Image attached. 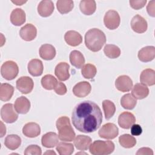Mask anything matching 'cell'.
<instances>
[{
	"label": "cell",
	"mask_w": 155,
	"mask_h": 155,
	"mask_svg": "<svg viewBox=\"0 0 155 155\" xmlns=\"http://www.w3.org/2000/svg\"><path fill=\"white\" fill-rule=\"evenodd\" d=\"M71 120L76 130L82 133H90L100 127L102 122V113L96 103L84 101L74 108Z\"/></svg>",
	"instance_id": "obj_1"
},
{
	"label": "cell",
	"mask_w": 155,
	"mask_h": 155,
	"mask_svg": "<svg viewBox=\"0 0 155 155\" xmlns=\"http://www.w3.org/2000/svg\"><path fill=\"white\" fill-rule=\"evenodd\" d=\"M106 42L104 33L96 28L88 30L85 35V44L90 50L97 52L101 50Z\"/></svg>",
	"instance_id": "obj_2"
},
{
	"label": "cell",
	"mask_w": 155,
	"mask_h": 155,
	"mask_svg": "<svg viewBox=\"0 0 155 155\" xmlns=\"http://www.w3.org/2000/svg\"><path fill=\"white\" fill-rule=\"evenodd\" d=\"M56 128L58 130V136L61 140L71 142L75 137V133L70 124V119L67 116H62L58 119Z\"/></svg>",
	"instance_id": "obj_3"
},
{
	"label": "cell",
	"mask_w": 155,
	"mask_h": 155,
	"mask_svg": "<svg viewBox=\"0 0 155 155\" xmlns=\"http://www.w3.org/2000/svg\"><path fill=\"white\" fill-rule=\"evenodd\" d=\"M90 152L93 155H107L114 150V144L110 140H95L90 147Z\"/></svg>",
	"instance_id": "obj_4"
},
{
	"label": "cell",
	"mask_w": 155,
	"mask_h": 155,
	"mask_svg": "<svg viewBox=\"0 0 155 155\" xmlns=\"http://www.w3.org/2000/svg\"><path fill=\"white\" fill-rule=\"evenodd\" d=\"M19 68L17 64L13 61H7L2 64L1 67V76L6 80L15 79L18 74Z\"/></svg>",
	"instance_id": "obj_5"
},
{
	"label": "cell",
	"mask_w": 155,
	"mask_h": 155,
	"mask_svg": "<svg viewBox=\"0 0 155 155\" xmlns=\"http://www.w3.org/2000/svg\"><path fill=\"white\" fill-rule=\"evenodd\" d=\"M120 18L117 12L110 10L106 12L104 18L105 26L110 30L116 29L120 25Z\"/></svg>",
	"instance_id": "obj_6"
},
{
	"label": "cell",
	"mask_w": 155,
	"mask_h": 155,
	"mask_svg": "<svg viewBox=\"0 0 155 155\" xmlns=\"http://www.w3.org/2000/svg\"><path fill=\"white\" fill-rule=\"evenodd\" d=\"M119 134L117 127L113 123H107L104 124L98 131L100 137L105 139H113Z\"/></svg>",
	"instance_id": "obj_7"
},
{
	"label": "cell",
	"mask_w": 155,
	"mask_h": 155,
	"mask_svg": "<svg viewBox=\"0 0 155 155\" xmlns=\"http://www.w3.org/2000/svg\"><path fill=\"white\" fill-rule=\"evenodd\" d=\"M1 116L2 119L6 123H13L18 118V114L14 110L12 104H5L1 109Z\"/></svg>",
	"instance_id": "obj_8"
},
{
	"label": "cell",
	"mask_w": 155,
	"mask_h": 155,
	"mask_svg": "<svg viewBox=\"0 0 155 155\" xmlns=\"http://www.w3.org/2000/svg\"><path fill=\"white\" fill-rule=\"evenodd\" d=\"M17 89L22 94H28L33 89L34 82L33 79L28 76H21L16 82Z\"/></svg>",
	"instance_id": "obj_9"
},
{
	"label": "cell",
	"mask_w": 155,
	"mask_h": 155,
	"mask_svg": "<svg viewBox=\"0 0 155 155\" xmlns=\"http://www.w3.org/2000/svg\"><path fill=\"white\" fill-rule=\"evenodd\" d=\"M131 27L134 32L143 33L147 31L148 24L145 18L139 15H136L131 21Z\"/></svg>",
	"instance_id": "obj_10"
},
{
	"label": "cell",
	"mask_w": 155,
	"mask_h": 155,
	"mask_svg": "<svg viewBox=\"0 0 155 155\" xmlns=\"http://www.w3.org/2000/svg\"><path fill=\"white\" fill-rule=\"evenodd\" d=\"M19 35L24 41H33L36 37L37 29L34 25L31 24H27L21 28Z\"/></svg>",
	"instance_id": "obj_11"
},
{
	"label": "cell",
	"mask_w": 155,
	"mask_h": 155,
	"mask_svg": "<svg viewBox=\"0 0 155 155\" xmlns=\"http://www.w3.org/2000/svg\"><path fill=\"white\" fill-rule=\"evenodd\" d=\"M115 87L117 90L121 92H127L132 88L133 81L128 76L121 75L116 79Z\"/></svg>",
	"instance_id": "obj_12"
},
{
	"label": "cell",
	"mask_w": 155,
	"mask_h": 155,
	"mask_svg": "<svg viewBox=\"0 0 155 155\" xmlns=\"http://www.w3.org/2000/svg\"><path fill=\"white\" fill-rule=\"evenodd\" d=\"M91 90V85L87 81L79 82L73 88V93L78 97H84L87 96L90 94Z\"/></svg>",
	"instance_id": "obj_13"
},
{
	"label": "cell",
	"mask_w": 155,
	"mask_h": 155,
	"mask_svg": "<svg viewBox=\"0 0 155 155\" xmlns=\"http://www.w3.org/2000/svg\"><path fill=\"white\" fill-rule=\"evenodd\" d=\"M135 122L136 118L134 114L130 112H123L118 117V124L124 129L130 128Z\"/></svg>",
	"instance_id": "obj_14"
},
{
	"label": "cell",
	"mask_w": 155,
	"mask_h": 155,
	"mask_svg": "<svg viewBox=\"0 0 155 155\" xmlns=\"http://www.w3.org/2000/svg\"><path fill=\"white\" fill-rule=\"evenodd\" d=\"M139 59L143 62L153 61L155 57V47L154 46H146L141 48L137 54Z\"/></svg>",
	"instance_id": "obj_15"
},
{
	"label": "cell",
	"mask_w": 155,
	"mask_h": 155,
	"mask_svg": "<svg viewBox=\"0 0 155 155\" xmlns=\"http://www.w3.org/2000/svg\"><path fill=\"white\" fill-rule=\"evenodd\" d=\"M70 65L64 62H62L57 64L54 69V74L59 80L65 81L69 79Z\"/></svg>",
	"instance_id": "obj_16"
},
{
	"label": "cell",
	"mask_w": 155,
	"mask_h": 155,
	"mask_svg": "<svg viewBox=\"0 0 155 155\" xmlns=\"http://www.w3.org/2000/svg\"><path fill=\"white\" fill-rule=\"evenodd\" d=\"M64 39L68 45L72 47H76L82 43V36L76 31L69 30L65 33Z\"/></svg>",
	"instance_id": "obj_17"
},
{
	"label": "cell",
	"mask_w": 155,
	"mask_h": 155,
	"mask_svg": "<svg viewBox=\"0 0 155 155\" xmlns=\"http://www.w3.org/2000/svg\"><path fill=\"white\" fill-rule=\"evenodd\" d=\"M38 12L42 17L50 16L54 11V7L52 1H41L38 5Z\"/></svg>",
	"instance_id": "obj_18"
},
{
	"label": "cell",
	"mask_w": 155,
	"mask_h": 155,
	"mask_svg": "<svg viewBox=\"0 0 155 155\" xmlns=\"http://www.w3.org/2000/svg\"><path fill=\"white\" fill-rule=\"evenodd\" d=\"M14 108L19 114H24L29 111L30 108V102L25 96H21L16 99L15 102Z\"/></svg>",
	"instance_id": "obj_19"
},
{
	"label": "cell",
	"mask_w": 155,
	"mask_h": 155,
	"mask_svg": "<svg viewBox=\"0 0 155 155\" xmlns=\"http://www.w3.org/2000/svg\"><path fill=\"white\" fill-rule=\"evenodd\" d=\"M28 71L32 76H41L44 70V66L42 62L40 59H33L28 64Z\"/></svg>",
	"instance_id": "obj_20"
},
{
	"label": "cell",
	"mask_w": 155,
	"mask_h": 155,
	"mask_svg": "<svg viewBox=\"0 0 155 155\" xmlns=\"http://www.w3.org/2000/svg\"><path fill=\"white\" fill-rule=\"evenodd\" d=\"M39 53L42 59L49 61L54 58L56 51L53 45L49 44H45L42 45L39 48Z\"/></svg>",
	"instance_id": "obj_21"
},
{
	"label": "cell",
	"mask_w": 155,
	"mask_h": 155,
	"mask_svg": "<svg viewBox=\"0 0 155 155\" xmlns=\"http://www.w3.org/2000/svg\"><path fill=\"white\" fill-rule=\"evenodd\" d=\"M22 133L27 137H36L41 133L40 126L36 122L27 123L22 128Z\"/></svg>",
	"instance_id": "obj_22"
},
{
	"label": "cell",
	"mask_w": 155,
	"mask_h": 155,
	"mask_svg": "<svg viewBox=\"0 0 155 155\" xmlns=\"http://www.w3.org/2000/svg\"><path fill=\"white\" fill-rule=\"evenodd\" d=\"M26 19L25 12L19 8H16L11 13L10 21L12 24L15 26H20L24 24Z\"/></svg>",
	"instance_id": "obj_23"
},
{
	"label": "cell",
	"mask_w": 155,
	"mask_h": 155,
	"mask_svg": "<svg viewBox=\"0 0 155 155\" xmlns=\"http://www.w3.org/2000/svg\"><path fill=\"white\" fill-rule=\"evenodd\" d=\"M59 136L54 132H48L41 138L42 145L45 148H53L59 142Z\"/></svg>",
	"instance_id": "obj_24"
},
{
	"label": "cell",
	"mask_w": 155,
	"mask_h": 155,
	"mask_svg": "<svg viewBox=\"0 0 155 155\" xmlns=\"http://www.w3.org/2000/svg\"><path fill=\"white\" fill-rule=\"evenodd\" d=\"M131 94L136 99H143L149 94V89L146 85L137 83L133 87Z\"/></svg>",
	"instance_id": "obj_25"
},
{
	"label": "cell",
	"mask_w": 155,
	"mask_h": 155,
	"mask_svg": "<svg viewBox=\"0 0 155 155\" xmlns=\"http://www.w3.org/2000/svg\"><path fill=\"white\" fill-rule=\"evenodd\" d=\"M140 81L146 85H154L155 84V71L151 68L143 70L140 75Z\"/></svg>",
	"instance_id": "obj_26"
},
{
	"label": "cell",
	"mask_w": 155,
	"mask_h": 155,
	"mask_svg": "<svg viewBox=\"0 0 155 155\" xmlns=\"http://www.w3.org/2000/svg\"><path fill=\"white\" fill-rule=\"evenodd\" d=\"M91 141V137L88 136L78 135L74 140V145L78 150L85 151L89 148Z\"/></svg>",
	"instance_id": "obj_27"
},
{
	"label": "cell",
	"mask_w": 155,
	"mask_h": 155,
	"mask_svg": "<svg viewBox=\"0 0 155 155\" xmlns=\"http://www.w3.org/2000/svg\"><path fill=\"white\" fill-rule=\"evenodd\" d=\"M70 62L71 64L76 68H81L85 63V58L81 52L78 50H73L71 51L70 56Z\"/></svg>",
	"instance_id": "obj_28"
},
{
	"label": "cell",
	"mask_w": 155,
	"mask_h": 155,
	"mask_svg": "<svg viewBox=\"0 0 155 155\" xmlns=\"http://www.w3.org/2000/svg\"><path fill=\"white\" fill-rule=\"evenodd\" d=\"M79 8L81 12L85 15L93 14L96 9V4L94 0H83L80 2Z\"/></svg>",
	"instance_id": "obj_29"
},
{
	"label": "cell",
	"mask_w": 155,
	"mask_h": 155,
	"mask_svg": "<svg viewBox=\"0 0 155 155\" xmlns=\"http://www.w3.org/2000/svg\"><path fill=\"white\" fill-rule=\"evenodd\" d=\"M14 93V87L7 83L1 84L0 85V99L2 101H9Z\"/></svg>",
	"instance_id": "obj_30"
},
{
	"label": "cell",
	"mask_w": 155,
	"mask_h": 155,
	"mask_svg": "<svg viewBox=\"0 0 155 155\" xmlns=\"http://www.w3.org/2000/svg\"><path fill=\"white\" fill-rule=\"evenodd\" d=\"M21 144V139L17 134H9L4 140L5 146L11 150H15L18 148Z\"/></svg>",
	"instance_id": "obj_31"
},
{
	"label": "cell",
	"mask_w": 155,
	"mask_h": 155,
	"mask_svg": "<svg viewBox=\"0 0 155 155\" xmlns=\"http://www.w3.org/2000/svg\"><path fill=\"white\" fill-rule=\"evenodd\" d=\"M56 7L61 14H66L72 10L74 2L71 0H58L56 2Z\"/></svg>",
	"instance_id": "obj_32"
},
{
	"label": "cell",
	"mask_w": 155,
	"mask_h": 155,
	"mask_svg": "<svg viewBox=\"0 0 155 155\" xmlns=\"http://www.w3.org/2000/svg\"><path fill=\"white\" fill-rule=\"evenodd\" d=\"M137 104L136 99L130 93L124 94L120 99L121 106L126 110L133 109Z\"/></svg>",
	"instance_id": "obj_33"
},
{
	"label": "cell",
	"mask_w": 155,
	"mask_h": 155,
	"mask_svg": "<svg viewBox=\"0 0 155 155\" xmlns=\"http://www.w3.org/2000/svg\"><path fill=\"white\" fill-rule=\"evenodd\" d=\"M119 142L120 145L125 148H131L136 144V139L133 136L128 134H124L119 136Z\"/></svg>",
	"instance_id": "obj_34"
},
{
	"label": "cell",
	"mask_w": 155,
	"mask_h": 155,
	"mask_svg": "<svg viewBox=\"0 0 155 155\" xmlns=\"http://www.w3.org/2000/svg\"><path fill=\"white\" fill-rule=\"evenodd\" d=\"M104 52L106 56L111 59L117 58L120 55V48L114 44H107L104 48Z\"/></svg>",
	"instance_id": "obj_35"
},
{
	"label": "cell",
	"mask_w": 155,
	"mask_h": 155,
	"mask_svg": "<svg viewBox=\"0 0 155 155\" xmlns=\"http://www.w3.org/2000/svg\"><path fill=\"white\" fill-rule=\"evenodd\" d=\"M41 82L44 88L51 90L54 88L58 84V81L53 75L46 74L42 78Z\"/></svg>",
	"instance_id": "obj_36"
},
{
	"label": "cell",
	"mask_w": 155,
	"mask_h": 155,
	"mask_svg": "<svg viewBox=\"0 0 155 155\" xmlns=\"http://www.w3.org/2000/svg\"><path fill=\"white\" fill-rule=\"evenodd\" d=\"M102 108L105 119L107 120L111 118L115 113L116 106L110 100H104L102 102Z\"/></svg>",
	"instance_id": "obj_37"
},
{
	"label": "cell",
	"mask_w": 155,
	"mask_h": 155,
	"mask_svg": "<svg viewBox=\"0 0 155 155\" xmlns=\"http://www.w3.org/2000/svg\"><path fill=\"white\" fill-rule=\"evenodd\" d=\"M56 150L60 155H70L74 151V146L72 143L61 142L58 143Z\"/></svg>",
	"instance_id": "obj_38"
},
{
	"label": "cell",
	"mask_w": 155,
	"mask_h": 155,
	"mask_svg": "<svg viewBox=\"0 0 155 155\" xmlns=\"http://www.w3.org/2000/svg\"><path fill=\"white\" fill-rule=\"evenodd\" d=\"M97 73V69L94 65L91 64H87L82 67V75L86 79H93Z\"/></svg>",
	"instance_id": "obj_39"
},
{
	"label": "cell",
	"mask_w": 155,
	"mask_h": 155,
	"mask_svg": "<svg viewBox=\"0 0 155 155\" xmlns=\"http://www.w3.org/2000/svg\"><path fill=\"white\" fill-rule=\"evenodd\" d=\"M41 148L37 145H31L28 146L24 151L25 155H41Z\"/></svg>",
	"instance_id": "obj_40"
},
{
	"label": "cell",
	"mask_w": 155,
	"mask_h": 155,
	"mask_svg": "<svg viewBox=\"0 0 155 155\" xmlns=\"http://www.w3.org/2000/svg\"><path fill=\"white\" fill-rule=\"evenodd\" d=\"M129 3L130 7L133 9L139 10L145 5L147 0H130Z\"/></svg>",
	"instance_id": "obj_41"
},
{
	"label": "cell",
	"mask_w": 155,
	"mask_h": 155,
	"mask_svg": "<svg viewBox=\"0 0 155 155\" xmlns=\"http://www.w3.org/2000/svg\"><path fill=\"white\" fill-rule=\"evenodd\" d=\"M54 90L55 93L59 95H64L67 91L65 85L61 82H58V84L54 87Z\"/></svg>",
	"instance_id": "obj_42"
},
{
	"label": "cell",
	"mask_w": 155,
	"mask_h": 155,
	"mask_svg": "<svg viewBox=\"0 0 155 155\" xmlns=\"http://www.w3.org/2000/svg\"><path fill=\"white\" fill-rule=\"evenodd\" d=\"M142 133V129L139 124H133L131 127V133L133 136H139Z\"/></svg>",
	"instance_id": "obj_43"
},
{
	"label": "cell",
	"mask_w": 155,
	"mask_h": 155,
	"mask_svg": "<svg viewBox=\"0 0 155 155\" xmlns=\"http://www.w3.org/2000/svg\"><path fill=\"white\" fill-rule=\"evenodd\" d=\"M155 1H149L147 6V11L148 13V15L152 17L155 16Z\"/></svg>",
	"instance_id": "obj_44"
},
{
	"label": "cell",
	"mask_w": 155,
	"mask_h": 155,
	"mask_svg": "<svg viewBox=\"0 0 155 155\" xmlns=\"http://www.w3.org/2000/svg\"><path fill=\"white\" fill-rule=\"evenodd\" d=\"M153 150L148 147H143L138 150L136 155H153Z\"/></svg>",
	"instance_id": "obj_45"
},
{
	"label": "cell",
	"mask_w": 155,
	"mask_h": 155,
	"mask_svg": "<svg viewBox=\"0 0 155 155\" xmlns=\"http://www.w3.org/2000/svg\"><path fill=\"white\" fill-rule=\"evenodd\" d=\"M1 137H2L6 133V128L4 125V124H3V123L2 122H1Z\"/></svg>",
	"instance_id": "obj_46"
},
{
	"label": "cell",
	"mask_w": 155,
	"mask_h": 155,
	"mask_svg": "<svg viewBox=\"0 0 155 155\" xmlns=\"http://www.w3.org/2000/svg\"><path fill=\"white\" fill-rule=\"evenodd\" d=\"M12 2L17 5H22L23 4H25L27 1H12Z\"/></svg>",
	"instance_id": "obj_47"
},
{
	"label": "cell",
	"mask_w": 155,
	"mask_h": 155,
	"mask_svg": "<svg viewBox=\"0 0 155 155\" xmlns=\"http://www.w3.org/2000/svg\"><path fill=\"white\" fill-rule=\"evenodd\" d=\"M45 154H56V153H55V152H54L53 151H52V150H49V151H46L45 153H44Z\"/></svg>",
	"instance_id": "obj_48"
},
{
	"label": "cell",
	"mask_w": 155,
	"mask_h": 155,
	"mask_svg": "<svg viewBox=\"0 0 155 155\" xmlns=\"http://www.w3.org/2000/svg\"><path fill=\"white\" fill-rule=\"evenodd\" d=\"M87 154V153H82V152H80V153H77L76 154L77 155V154Z\"/></svg>",
	"instance_id": "obj_49"
}]
</instances>
